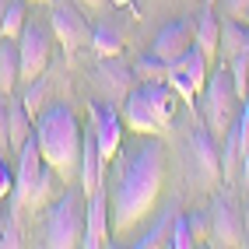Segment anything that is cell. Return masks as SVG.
<instances>
[{
	"mask_svg": "<svg viewBox=\"0 0 249 249\" xmlns=\"http://www.w3.org/2000/svg\"><path fill=\"white\" fill-rule=\"evenodd\" d=\"M0 151H11V144H7V95H0Z\"/></svg>",
	"mask_w": 249,
	"mask_h": 249,
	"instance_id": "cell-32",
	"label": "cell"
},
{
	"mask_svg": "<svg viewBox=\"0 0 249 249\" xmlns=\"http://www.w3.org/2000/svg\"><path fill=\"white\" fill-rule=\"evenodd\" d=\"M109 242V193L95 190L88 193V214H85V249H102Z\"/></svg>",
	"mask_w": 249,
	"mask_h": 249,
	"instance_id": "cell-10",
	"label": "cell"
},
{
	"mask_svg": "<svg viewBox=\"0 0 249 249\" xmlns=\"http://www.w3.org/2000/svg\"><path fill=\"white\" fill-rule=\"evenodd\" d=\"M49 182H53V165H49L39 151V141L32 134L21 151H18V176H14V196L11 204L14 207H32L39 211L49 196Z\"/></svg>",
	"mask_w": 249,
	"mask_h": 249,
	"instance_id": "cell-4",
	"label": "cell"
},
{
	"mask_svg": "<svg viewBox=\"0 0 249 249\" xmlns=\"http://www.w3.org/2000/svg\"><path fill=\"white\" fill-rule=\"evenodd\" d=\"M42 95H46V77L39 74L36 81H32V88L25 91V106H28V112H32V116H39V102H42Z\"/></svg>",
	"mask_w": 249,
	"mask_h": 249,
	"instance_id": "cell-29",
	"label": "cell"
},
{
	"mask_svg": "<svg viewBox=\"0 0 249 249\" xmlns=\"http://www.w3.org/2000/svg\"><path fill=\"white\" fill-rule=\"evenodd\" d=\"M91 130H95V141H98V155L109 165L116 158V151L123 147V116L116 112L112 102H102V98H91Z\"/></svg>",
	"mask_w": 249,
	"mask_h": 249,
	"instance_id": "cell-7",
	"label": "cell"
},
{
	"mask_svg": "<svg viewBox=\"0 0 249 249\" xmlns=\"http://www.w3.org/2000/svg\"><path fill=\"white\" fill-rule=\"evenodd\" d=\"M246 11H249V0H221V14H225V18L246 21Z\"/></svg>",
	"mask_w": 249,
	"mask_h": 249,
	"instance_id": "cell-31",
	"label": "cell"
},
{
	"mask_svg": "<svg viewBox=\"0 0 249 249\" xmlns=\"http://www.w3.org/2000/svg\"><path fill=\"white\" fill-rule=\"evenodd\" d=\"M235 169H242V141L239 126L231 123L221 137V182H235Z\"/></svg>",
	"mask_w": 249,
	"mask_h": 249,
	"instance_id": "cell-19",
	"label": "cell"
},
{
	"mask_svg": "<svg viewBox=\"0 0 249 249\" xmlns=\"http://www.w3.org/2000/svg\"><path fill=\"white\" fill-rule=\"evenodd\" d=\"M88 46L95 49V56H120L123 53V32L116 25H109V21H102V25L91 28V42Z\"/></svg>",
	"mask_w": 249,
	"mask_h": 249,
	"instance_id": "cell-20",
	"label": "cell"
},
{
	"mask_svg": "<svg viewBox=\"0 0 249 249\" xmlns=\"http://www.w3.org/2000/svg\"><path fill=\"white\" fill-rule=\"evenodd\" d=\"M193 46V25L190 21H169L165 25L158 36H155V42H151V53H158L161 60H179L182 53H186V49Z\"/></svg>",
	"mask_w": 249,
	"mask_h": 249,
	"instance_id": "cell-13",
	"label": "cell"
},
{
	"mask_svg": "<svg viewBox=\"0 0 249 249\" xmlns=\"http://www.w3.org/2000/svg\"><path fill=\"white\" fill-rule=\"evenodd\" d=\"M211 239H214V246H242L246 242L242 214L228 196H218L211 207Z\"/></svg>",
	"mask_w": 249,
	"mask_h": 249,
	"instance_id": "cell-9",
	"label": "cell"
},
{
	"mask_svg": "<svg viewBox=\"0 0 249 249\" xmlns=\"http://www.w3.org/2000/svg\"><path fill=\"white\" fill-rule=\"evenodd\" d=\"M172 63H176V67H179L182 74H186V77L193 81V88H196V91L207 88V67H211V63H207V56H204L196 46H190L186 53H182L179 60H172Z\"/></svg>",
	"mask_w": 249,
	"mask_h": 249,
	"instance_id": "cell-21",
	"label": "cell"
},
{
	"mask_svg": "<svg viewBox=\"0 0 249 249\" xmlns=\"http://www.w3.org/2000/svg\"><path fill=\"white\" fill-rule=\"evenodd\" d=\"M21 81V53L14 39H0V95H11Z\"/></svg>",
	"mask_w": 249,
	"mask_h": 249,
	"instance_id": "cell-18",
	"label": "cell"
},
{
	"mask_svg": "<svg viewBox=\"0 0 249 249\" xmlns=\"http://www.w3.org/2000/svg\"><path fill=\"white\" fill-rule=\"evenodd\" d=\"M239 88H235V77H231L228 67H218L207 81V95H204V123L214 137H225V130L235 123L239 116Z\"/></svg>",
	"mask_w": 249,
	"mask_h": 249,
	"instance_id": "cell-5",
	"label": "cell"
},
{
	"mask_svg": "<svg viewBox=\"0 0 249 249\" xmlns=\"http://www.w3.org/2000/svg\"><path fill=\"white\" fill-rule=\"evenodd\" d=\"M193 46L207 56V63H214V56H218V49H221V21L211 7L200 14V21L193 25Z\"/></svg>",
	"mask_w": 249,
	"mask_h": 249,
	"instance_id": "cell-17",
	"label": "cell"
},
{
	"mask_svg": "<svg viewBox=\"0 0 249 249\" xmlns=\"http://www.w3.org/2000/svg\"><path fill=\"white\" fill-rule=\"evenodd\" d=\"M25 21H28V14H25V0H7L4 25H0V39H14V42H18Z\"/></svg>",
	"mask_w": 249,
	"mask_h": 249,
	"instance_id": "cell-23",
	"label": "cell"
},
{
	"mask_svg": "<svg viewBox=\"0 0 249 249\" xmlns=\"http://www.w3.org/2000/svg\"><path fill=\"white\" fill-rule=\"evenodd\" d=\"M239 172H242V179L249 182V144L242 147V169H239Z\"/></svg>",
	"mask_w": 249,
	"mask_h": 249,
	"instance_id": "cell-34",
	"label": "cell"
},
{
	"mask_svg": "<svg viewBox=\"0 0 249 249\" xmlns=\"http://www.w3.org/2000/svg\"><path fill=\"white\" fill-rule=\"evenodd\" d=\"M85 214H88V193L77 186H67L60 193L53 207L42 218V246L49 249H74L85 239Z\"/></svg>",
	"mask_w": 249,
	"mask_h": 249,
	"instance_id": "cell-3",
	"label": "cell"
},
{
	"mask_svg": "<svg viewBox=\"0 0 249 249\" xmlns=\"http://www.w3.org/2000/svg\"><path fill=\"white\" fill-rule=\"evenodd\" d=\"M242 56L249 60V25H246V39H242Z\"/></svg>",
	"mask_w": 249,
	"mask_h": 249,
	"instance_id": "cell-35",
	"label": "cell"
},
{
	"mask_svg": "<svg viewBox=\"0 0 249 249\" xmlns=\"http://www.w3.org/2000/svg\"><path fill=\"white\" fill-rule=\"evenodd\" d=\"M49 28H53V36L67 49H77V46H88L91 42V28H88V21L81 18V11L71 4V0H53Z\"/></svg>",
	"mask_w": 249,
	"mask_h": 249,
	"instance_id": "cell-8",
	"label": "cell"
},
{
	"mask_svg": "<svg viewBox=\"0 0 249 249\" xmlns=\"http://www.w3.org/2000/svg\"><path fill=\"white\" fill-rule=\"evenodd\" d=\"M169 67H172L169 60H161L158 53H147L137 67H134V74L144 77V81H161V77H169Z\"/></svg>",
	"mask_w": 249,
	"mask_h": 249,
	"instance_id": "cell-26",
	"label": "cell"
},
{
	"mask_svg": "<svg viewBox=\"0 0 249 249\" xmlns=\"http://www.w3.org/2000/svg\"><path fill=\"white\" fill-rule=\"evenodd\" d=\"M36 116L28 112L25 106V98H11L7 95V144H11V151H21V144L36 134Z\"/></svg>",
	"mask_w": 249,
	"mask_h": 249,
	"instance_id": "cell-16",
	"label": "cell"
},
{
	"mask_svg": "<svg viewBox=\"0 0 249 249\" xmlns=\"http://www.w3.org/2000/svg\"><path fill=\"white\" fill-rule=\"evenodd\" d=\"M165 182V147L155 134H137L123 144V158L116 169L109 190V225L116 235H126L134 225H141L151 207L158 204Z\"/></svg>",
	"mask_w": 249,
	"mask_h": 249,
	"instance_id": "cell-1",
	"label": "cell"
},
{
	"mask_svg": "<svg viewBox=\"0 0 249 249\" xmlns=\"http://www.w3.org/2000/svg\"><path fill=\"white\" fill-rule=\"evenodd\" d=\"M106 169L109 165L102 161V155H98V141H95V130L91 123L85 126V144H81V190L85 193H95V190H102V182H106Z\"/></svg>",
	"mask_w": 249,
	"mask_h": 249,
	"instance_id": "cell-11",
	"label": "cell"
},
{
	"mask_svg": "<svg viewBox=\"0 0 249 249\" xmlns=\"http://www.w3.org/2000/svg\"><path fill=\"white\" fill-rule=\"evenodd\" d=\"M81 4H85V7H91V11H95V7H102V4H106V0H81Z\"/></svg>",
	"mask_w": 249,
	"mask_h": 249,
	"instance_id": "cell-36",
	"label": "cell"
},
{
	"mask_svg": "<svg viewBox=\"0 0 249 249\" xmlns=\"http://www.w3.org/2000/svg\"><path fill=\"white\" fill-rule=\"evenodd\" d=\"M53 28L42 21H25L21 36H18V53H21V77L36 81L39 74H46L49 53H53Z\"/></svg>",
	"mask_w": 249,
	"mask_h": 249,
	"instance_id": "cell-6",
	"label": "cell"
},
{
	"mask_svg": "<svg viewBox=\"0 0 249 249\" xmlns=\"http://www.w3.org/2000/svg\"><path fill=\"white\" fill-rule=\"evenodd\" d=\"M242 39H246V28L239 25V18L221 21V49H218V53H225L231 60L235 53H242Z\"/></svg>",
	"mask_w": 249,
	"mask_h": 249,
	"instance_id": "cell-24",
	"label": "cell"
},
{
	"mask_svg": "<svg viewBox=\"0 0 249 249\" xmlns=\"http://www.w3.org/2000/svg\"><path fill=\"white\" fill-rule=\"evenodd\" d=\"M14 186V179H11V169L4 165V158H0V200H4L7 196V190Z\"/></svg>",
	"mask_w": 249,
	"mask_h": 249,
	"instance_id": "cell-33",
	"label": "cell"
},
{
	"mask_svg": "<svg viewBox=\"0 0 249 249\" xmlns=\"http://www.w3.org/2000/svg\"><path fill=\"white\" fill-rule=\"evenodd\" d=\"M246 25H249V11H246Z\"/></svg>",
	"mask_w": 249,
	"mask_h": 249,
	"instance_id": "cell-39",
	"label": "cell"
},
{
	"mask_svg": "<svg viewBox=\"0 0 249 249\" xmlns=\"http://www.w3.org/2000/svg\"><path fill=\"white\" fill-rule=\"evenodd\" d=\"M193 155H196L200 176L207 182H218L221 179V147H218V137H214L207 126H196L193 130Z\"/></svg>",
	"mask_w": 249,
	"mask_h": 249,
	"instance_id": "cell-14",
	"label": "cell"
},
{
	"mask_svg": "<svg viewBox=\"0 0 249 249\" xmlns=\"http://www.w3.org/2000/svg\"><path fill=\"white\" fill-rule=\"evenodd\" d=\"M116 4H126V0H116Z\"/></svg>",
	"mask_w": 249,
	"mask_h": 249,
	"instance_id": "cell-40",
	"label": "cell"
},
{
	"mask_svg": "<svg viewBox=\"0 0 249 249\" xmlns=\"http://www.w3.org/2000/svg\"><path fill=\"white\" fill-rule=\"evenodd\" d=\"M98 85H102L109 95H130V88H134V71L126 67V63L120 56H98Z\"/></svg>",
	"mask_w": 249,
	"mask_h": 249,
	"instance_id": "cell-15",
	"label": "cell"
},
{
	"mask_svg": "<svg viewBox=\"0 0 249 249\" xmlns=\"http://www.w3.org/2000/svg\"><path fill=\"white\" fill-rule=\"evenodd\" d=\"M172 218H176V207H165V211L158 214V221H155V228L147 231V235H141V242H134V246H141V249L169 246V231H172Z\"/></svg>",
	"mask_w": 249,
	"mask_h": 249,
	"instance_id": "cell-22",
	"label": "cell"
},
{
	"mask_svg": "<svg viewBox=\"0 0 249 249\" xmlns=\"http://www.w3.org/2000/svg\"><path fill=\"white\" fill-rule=\"evenodd\" d=\"M32 4H53V0H32Z\"/></svg>",
	"mask_w": 249,
	"mask_h": 249,
	"instance_id": "cell-38",
	"label": "cell"
},
{
	"mask_svg": "<svg viewBox=\"0 0 249 249\" xmlns=\"http://www.w3.org/2000/svg\"><path fill=\"white\" fill-rule=\"evenodd\" d=\"M4 11H7V0H0V25H4Z\"/></svg>",
	"mask_w": 249,
	"mask_h": 249,
	"instance_id": "cell-37",
	"label": "cell"
},
{
	"mask_svg": "<svg viewBox=\"0 0 249 249\" xmlns=\"http://www.w3.org/2000/svg\"><path fill=\"white\" fill-rule=\"evenodd\" d=\"M14 214H18V207H7L4 211V221H0V246H21V231H18V225H14Z\"/></svg>",
	"mask_w": 249,
	"mask_h": 249,
	"instance_id": "cell-27",
	"label": "cell"
},
{
	"mask_svg": "<svg viewBox=\"0 0 249 249\" xmlns=\"http://www.w3.org/2000/svg\"><path fill=\"white\" fill-rule=\"evenodd\" d=\"M190 225H193V239H196V246H200V242H207V235H211L207 211H190Z\"/></svg>",
	"mask_w": 249,
	"mask_h": 249,
	"instance_id": "cell-30",
	"label": "cell"
},
{
	"mask_svg": "<svg viewBox=\"0 0 249 249\" xmlns=\"http://www.w3.org/2000/svg\"><path fill=\"white\" fill-rule=\"evenodd\" d=\"M36 141L42 158L53 165V172L63 179H74L81 172V144H85V126L67 106H49L36 116Z\"/></svg>",
	"mask_w": 249,
	"mask_h": 249,
	"instance_id": "cell-2",
	"label": "cell"
},
{
	"mask_svg": "<svg viewBox=\"0 0 249 249\" xmlns=\"http://www.w3.org/2000/svg\"><path fill=\"white\" fill-rule=\"evenodd\" d=\"M169 246L172 249H193V225H190V214H176L172 218V231H169Z\"/></svg>",
	"mask_w": 249,
	"mask_h": 249,
	"instance_id": "cell-25",
	"label": "cell"
},
{
	"mask_svg": "<svg viewBox=\"0 0 249 249\" xmlns=\"http://www.w3.org/2000/svg\"><path fill=\"white\" fill-rule=\"evenodd\" d=\"M123 123H126V130H134V134H158V130L165 126L158 120V112L151 109V102H147L144 88H130L126 109H123Z\"/></svg>",
	"mask_w": 249,
	"mask_h": 249,
	"instance_id": "cell-12",
	"label": "cell"
},
{
	"mask_svg": "<svg viewBox=\"0 0 249 249\" xmlns=\"http://www.w3.org/2000/svg\"><path fill=\"white\" fill-rule=\"evenodd\" d=\"M169 85L176 88V95L182 98V102H193V95H196V88H193V81H190L186 74H182V71L176 67V63L169 67Z\"/></svg>",
	"mask_w": 249,
	"mask_h": 249,
	"instance_id": "cell-28",
	"label": "cell"
}]
</instances>
